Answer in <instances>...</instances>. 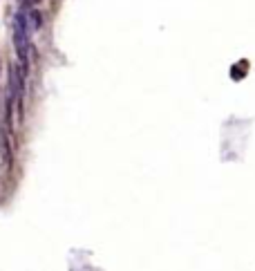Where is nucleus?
<instances>
[{
	"label": "nucleus",
	"mask_w": 255,
	"mask_h": 271,
	"mask_svg": "<svg viewBox=\"0 0 255 271\" xmlns=\"http://www.w3.org/2000/svg\"><path fill=\"white\" fill-rule=\"evenodd\" d=\"M29 38H32V29L27 23V14H25V7H18L16 16H14V47H16L18 61H20V68L25 74L29 72V56L34 52Z\"/></svg>",
	"instance_id": "1"
},
{
	"label": "nucleus",
	"mask_w": 255,
	"mask_h": 271,
	"mask_svg": "<svg viewBox=\"0 0 255 271\" xmlns=\"http://www.w3.org/2000/svg\"><path fill=\"white\" fill-rule=\"evenodd\" d=\"M25 79H27V74L23 72V68L14 63L12 68H9V97H12L14 103H16L18 121H23V117H25V108H23V101H25Z\"/></svg>",
	"instance_id": "2"
},
{
	"label": "nucleus",
	"mask_w": 255,
	"mask_h": 271,
	"mask_svg": "<svg viewBox=\"0 0 255 271\" xmlns=\"http://www.w3.org/2000/svg\"><path fill=\"white\" fill-rule=\"evenodd\" d=\"M25 14H27V23H29L32 34L38 32V29L43 27V12L38 9V7H29V9H25Z\"/></svg>",
	"instance_id": "3"
},
{
	"label": "nucleus",
	"mask_w": 255,
	"mask_h": 271,
	"mask_svg": "<svg viewBox=\"0 0 255 271\" xmlns=\"http://www.w3.org/2000/svg\"><path fill=\"white\" fill-rule=\"evenodd\" d=\"M18 5H20V7H25V9H29V7L41 5V0H18Z\"/></svg>",
	"instance_id": "4"
}]
</instances>
